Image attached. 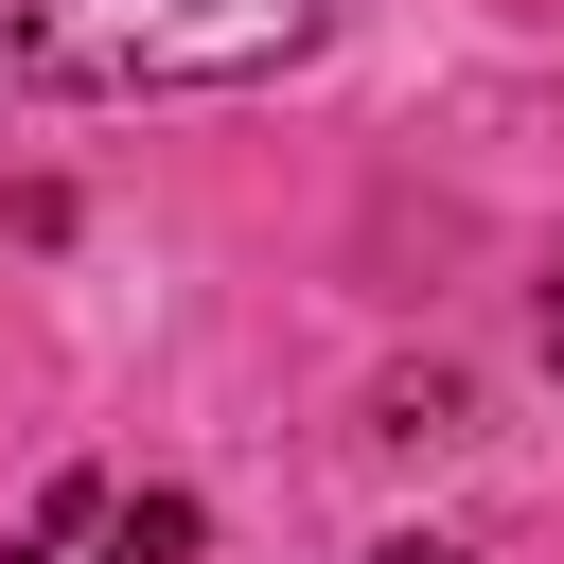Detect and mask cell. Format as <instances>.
Returning a JSON list of instances; mask_svg holds the SVG:
<instances>
[{"instance_id":"6da1fadb","label":"cell","mask_w":564,"mask_h":564,"mask_svg":"<svg viewBox=\"0 0 564 564\" xmlns=\"http://www.w3.org/2000/svg\"><path fill=\"white\" fill-rule=\"evenodd\" d=\"M335 0H0V70L70 88V106H141V88H247L300 70Z\"/></svg>"},{"instance_id":"7a4b0ae2","label":"cell","mask_w":564,"mask_h":564,"mask_svg":"<svg viewBox=\"0 0 564 564\" xmlns=\"http://www.w3.org/2000/svg\"><path fill=\"white\" fill-rule=\"evenodd\" d=\"M194 546V494H123V476H53V511L0 546V564H176Z\"/></svg>"},{"instance_id":"3957f363","label":"cell","mask_w":564,"mask_h":564,"mask_svg":"<svg viewBox=\"0 0 564 564\" xmlns=\"http://www.w3.org/2000/svg\"><path fill=\"white\" fill-rule=\"evenodd\" d=\"M370 564H476V546H441V529H388V546H370Z\"/></svg>"},{"instance_id":"277c9868","label":"cell","mask_w":564,"mask_h":564,"mask_svg":"<svg viewBox=\"0 0 564 564\" xmlns=\"http://www.w3.org/2000/svg\"><path fill=\"white\" fill-rule=\"evenodd\" d=\"M546 370H564V264H546Z\"/></svg>"}]
</instances>
